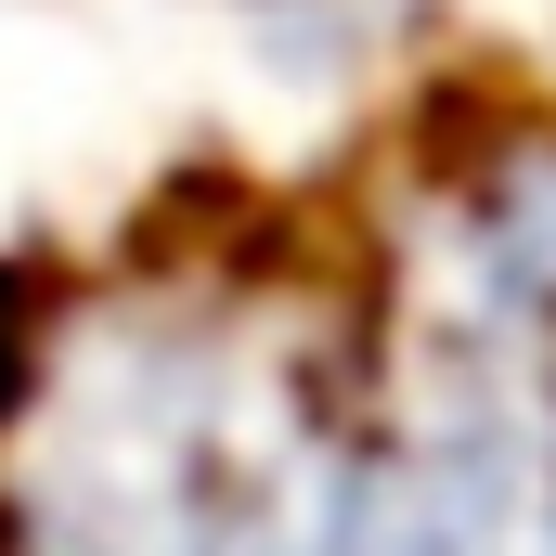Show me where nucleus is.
I'll list each match as a JSON object with an SVG mask.
<instances>
[{
    "instance_id": "obj_1",
    "label": "nucleus",
    "mask_w": 556,
    "mask_h": 556,
    "mask_svg": "<svg viewBox=\"0 0 556 556\" xmlns=\"http://www.w3.org/2000/svg\"><path fill=\"white\" fill-rule=\"evenodd\" d=\"M26 389H39V273L0 260V427L26 415Z\"/></svg>"
}]
</instances>
